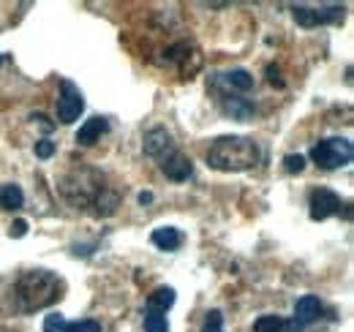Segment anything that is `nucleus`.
Segmentation results:
<instances>
[{
    "instance_id": "12",
    "label": "nucleus",
    "mask_w": 354,
    "mask_h": 332,
    "mask_svg": "<svg viewBox=\"0 0 354 332\" xmlns=\"http://www.w3.org/2000/svg\"><path fill=\"white\" fill-rule=\"evenodd\" d=\"M150 240H153L156 248H161V250H177L183 246V234L177 232L175 226H161V229H156Z\"/></svg>"
},
{
    "instance_id": "14",
    "label": "nucleus",
    "mask_w": 354,
    "mask_h": 332,
    "mask_svg": "<svg viewBox=\"0 0 354 332\" xmlns=\"http://www.w3.org/2000/svg\"><path fill=\"white\" fill-rule=\"evenodd\" d=\"M22 205H25V194L19 185L14 183L0 185V210H19Z\"/></svg>"
},
{
    "instance_id": "15",
    "label": "nucleus",
    "mask_w": 354,
    "mask_h": 332,
    "mask_svg": "<svg viewBox=\"0 0 354 332\" xmlns=\"http://www.w3.org/2000/svg\"><path fill=\"white\" fill-rule=\"evenodd\" d=\"M172 305H175V289H169V286H158V289L147 297V308H150V311L167 313Z\"/></svg>"
},
{
    "instance_id": "21",
    "label": "nucleus",
    "mask_w": 354,
    "mask_h": 332,
    "mask_svg": "<svg viewBox=\"0 0 354 332\" xmlns=\"http://www.w3.org/2000/svg\"><path fill=\"white\" fill-rule=\"evenodd\" d=\"M66 319L60 316V313H49L44 319V332H66Z\"/></svg>"
},
{
    "instance_id": "2",
    "label": "nucleus",
    "mask_w": 354,
    "mask_h": 332,
    "mask_svg": "<svg viewBox=\"0 0 354 332\" xmlns=\"http://www.w3.org/2000/svg\"><path fill=\"white\" fill-rule=\"evenodd\" d=\"M60 297H63V281L57 275L46 273V270L25 273L14 286V299H17V308L22 313H33V311L49 308Z\"/></svg>"
},
{
    "instance_id": "17",
    "label": "nucleus",
    "mask_w": 354,
    "mask_h": 332,
    "mask_svg": "<svg viewBox=\"0 0 354 332\" xmlns=\"http://www.w3.org/2000/svg\"><path fill=\"white\" fill-rule=\"evenodd\" d=\"M145 332H169V322H167V313L161 311H145Z\"/></svg>"
},
{
    "instance_id": "9",
    "label": "nucleus",
    "mask_w": 354,
    "mask_h": 332,
    "mask_svg": "<svg viewBox=\"0 0 354 332\" xmlns=\"http://www.w3.org/2000/svg\"><path fill=\"white\" fill-rule=\"evenodd\" d=\"M145 153L153 158H164L167 153H172V136L167 128H153L145 133Z\"/></svg>"
},
{
    "instance_id": "6",
    "label": "nucleus",
    "mask_w": 354,
    "mask_h": 332,
    "mask_svg": "<svg viewBox=\"0 0 354 332\" xmlns=\"http://www.w3.org/2000/svg\"><path fill=\"white\" fill-rule=\"evenodd\" d=\"M292 14H295V22L303 25V28H316V25H327V22H341L344 19V8L341 6H327V8L295 6Z\"/></svg>"
},
{
    "instance_id": "7",
    "label": "nucleus",
    "mask_w": 354,
    "mask_h": 332,
    "mask_svg": "<svg viewBox=\"0 0 354 332\" xmlns=\"http://www.w3.org/2000/svg\"><path fill=\"white\" fill-rule=\"evenodd\" d=\"M310 221H327L330 215H338L341 212V196L330 188H316L310 194Z\"/></svg>"
},
{
    "instance_id": "1",
    "label": "nucleus",
    "mask_w": 354,
    "mask_h": 332,
    "mask_svg": "<svg viewBox=\"0 0 354 332\" xmlns=\"http://www.w3.org/2000/svg\"><path fill=\"white\" fill-rule=\"evenodd\" d=\"M60 191L63 196L74 205V208H88V205H95L98 212L109 215L118 208V194H112L106 185H104V177L93 169H80L74 172L71 177H66L60 183Z\"/></svg>"
},
{
    "instance_id": "22",
    "label": "nucleus",
    "mask_w": 354,
    "mask_h": 332,
    "mask_svg": "<svg viewBox=\"0 0 354 332\" xmlns=\"http://www.w3.org/2000/svg\"><path fill=\"white\" fill-rule=\"evenodd\" d=\"M283 166H286L289 174H300V172L306 169V158H303V156H286V158H283Z\"/></svg>"
},
{
    "instance_id": "26",
    "label": "nucleus",
    "mask_w": 354,
    "mask_h": 332,
    "mask_svg": "<svg viewBox=\"0 0 354 332\" xmlns=\"http://www.w3.org/2000/svg\"><path fill=\"white\" fill-rule=\"evenodd\" d=\"M139 202H142V205H150V202H153V194L142 191V194H139Z\"/></svg>"
},
{
    "instance_id": "13",
    "label": "nucleus",
    "mask_w": 354,
    "mask_h": 332,
    "mask_svg": "<svg viewBox=\"0 0 354 332\" xmlns=\"http://www.w3.org/2000/svg\"><path fill=\"white\" fill-rule=\"evenodd\" d=\"M106 128H109V123H106L104 118H90V120H85V125L77 131V142L88 147L93 142H98L101 133H106Z\"/></svg>"
},
{
    "instance_id": "5",
    "label": "nucleus",
    "mask_w": 354,
    "mask_h": 332,
    "mask_svg": "<svg viewBox=\"0 0 354 332\" xmlns=\"http://www.w3.org/2000/svg\"><path fill=\"white\" fill-rule=\"evenodd\" d=\"M85 109V98L80 93V87L74 82L60 84V95H57V120L63 125L74 123Z\"/></svg>"
},
{
    "instance_id": "8",
    "label": "nucleus",
    "mask_w": 354,
    "mask_h": 332,
    "mask_svg": "<svg viewBox=\"0 0 354 332\" xmlns=\"http://www.w3.org/2000/svg\"><path fill=\"white\" fill-rule=\"evenodd\" d=\"M161 172H164L169 180H175V183H183V180H188V177H191L194 166H191V158H188L185 153H180V150H172V153H167V156L161 158Z\"/></svg>"
},
{
    "instance_id": "20",
    "label": "nucleus",
    "mask_w": 354,
    "mask_h": 332,
    "mask_svg": "<svg viewBox=\"0 0 354 332\" xmlns=\"http://www.w3.org/2000/svg\"><path fill=\"white\" fill-rule=\"evenodd\" d=\"M66 332H101V324L95 319H82V322L66 324Z\"/></svg>"
},
{
    "instance_id": "11",
    "label": "nucleus",
    "mask_w": 354,
    "mask_h": 332,
    "mask_svg": "<svg viewBox=\"0 0 354 332\" xmlns=\"http://www.w3.org/2000/svg\"><path fill=\"white\" fill-rule=\"evenodd\" d=\"M221 109L232 118V120H251L254 118V104H248L245 98H232V95H221Z\"/></svg>"
},
{
    "instance_id": "19",
    "label": "nucleus",
    "mask_w": 354,
    "mask_h": 332,
    "mask_svg": "<svg viewBox=\"0 0 354 332\" xmlns=\"http://www.w3.org/2000/svg\"><path fill=\"white\" fill-rule=\"evenodd\" d=\"M199 332H223V316L221 311H210L207 313V319H205V324H202V330Z\"/></svg>"
},
{
    "instance_id": "23",
    "label": "nucleus",
    "mask_w": 354,
    "mask_h": 332,
    "mask_svg": "<svg viewBox=\"0 0 354 332\" xmlns=\"http://www.w3.org/2000/svg\"><path fill=\"white\" fill-rule=\"evenodd\" d=\"M36 156L39 158H52L55 156V142H49V139H41V142H36Z\"/></svg>"
},
{
    "instance_id": "10",
    "label": "nucleus",
    "mask_w": 354,
    "mask_h": 332,
    "mask_svg": "<svg viewBox=\"0 0 354 332\" xmlns=\"http://www.w3.org/2000/svg\"><path fill=\"white\" fill-rule=\"evenodd\" d=\"M319 313H322V302H319V297L306 294V297H300L297 305H295V324H297V327L313 324V322L319 319Z\"/></svg>"
},
{
    "instance_id": "25",
    "label": "nucleus",
    "mask_w": 354,
    "mask_h": 332,
    "mask_svg": "<svg viewBox=\"0 0 354 332\" xmlns=\"http://www.w3.org/2000/svg\"><path fill=\"white\" fill-rule=\"evenodd\" d=\"M267 80H270L272 84H278V87L283 84V80L278 77V68H275V66H267Z\"/></svg>"
},
{
    "instance_id": "27",
    "label": "nucleus",
    "mask_w": 354,
    "mask_h": 332,
    "mask_svg": "<svg viewBox=\"0 0 354 332\" xmlns=\"http://www.w3.org/2000/svg\"><path fill=\"white\" fill-rule=\"evenodd\" d=\"M0 63H3V57H0Z\"/></svg>"
},
{
    "instance_id": "3",
    "label": "nucleus",
    "mask_w": 354,
    "mask_h": 332,
    "mask_svg": "<svg viewBox=\"0 0 354 332\" xmlns=\"http://www.w3.org/2000/svg\"><path fill=\"white\" fill-rule=\"evenodd\" d=\"M262 161V153L248 136H218L207 150V164L218 172H248Z\"/></svg>"
},
{
    "instance_id": "24",
    "label": "nucleus",
    "mask_w": 354,
    "mask_h": 332,
    "mask_svg": "<svg viewBox=\"0 0 354 332\" xmlns=\"http://www.w3.org/2000/svg\"><path fill=\"white\" fill-rule=\"evenodd\" d=\"M28 234V221H14L11 223V237H25Z\"/></svg>"
},
{
    "instance_id": "18",
    "label": "nucleus",
    "mask_w": 354,
    "mask_h": 332,
    "mask_svg": "<svg viewBox=\"0 0 354 332\" xmlns=\"http://www.w3.org/2000/svg\"><path fill=\"white\" fill-rule=\"evenodd\" d=\"M286 330V322L281 316H259L254 322V332H281Z\"/></svg>"
},
{
    "instance_id": "16",
    "label": "nucleus",
    "mask_w": 354,
    "mask_h": 332,
    "mask_svg": "<svg viewBox=\"0 0 354 332\" xmlns=\"http://www.w3.org/2000/svg\"><path fill=\"white\" fill-rule=\"evenodd\" d=\"M221 82L226 87H232V90H240V93H248L251 87H254V77L248 74V71H243V68H234V71H229V74H223Z\"/></svg>"
},
{
    "instance_id": "4",
    "label": "nucleus",
    "mask_w": 354,
    "mask_h": 332,
    "mask_svg": "<svg viewBox=\"0 0 354 332\" xmlns=\"http://www.w3.org/2000/svg\"><path fill=\"white\" fill-rule=\"evenodd\" d=\"M354 147L349 139H341V136H333V139H322L319 145H313L310 150V158L313 164L322 166V169H341V166L352 164Z\"/></svg>"
}]
</instances>
